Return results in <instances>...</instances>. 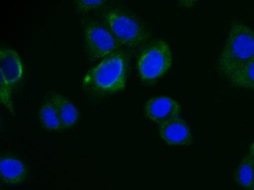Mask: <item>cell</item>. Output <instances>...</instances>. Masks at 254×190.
Masks as SVG:
<instances>
[{
  "label": "cell",
  "mask_w": 254,
  "mask_h": 190,
  "mask_svg": "<svg viewBox=\"0 0 254 190\" xmlns=\"http://www.w3.org/2000/svg\"><path fill=\"white\" fill-rule=\"evenodd\" d=\"M129 55L119 48L90 69L83 80L85 88L98 95L112 94L124 90L128 69Z\"/></svg>",
  "instance_id": "6da1fadb"
},
{
  "label": "cell",
  "mask_w": 254,
  "mask_h": 190,
  "mask_svg": "<svg viewBox=\"0 0 254 190\" xmlns=\"http://www.w3.org/2000/svg\"><path fill=\"white\" fill-rule=\"evenodd\" d=\"M254 57V31L233 21L218 59L219 68L228 79Z\"/></svg>",
  "instance_id": "7a4b0ae2"
},
{
  "label": "cell",
  "mask_w": 254,
  "mask_h": 190,
  "mask_svg": "<svg viewBox=\"0 0 254 190\" xmlns=\"http://www.w3.org/2000/svg\"><path fill=\"white\" fill-rule=\"evenodd\" d=\"M101 18L122 45L135 48L145 43L150 38L144 24L130 12L119 8L107 9L102 13Z\"/></svg>",
  "instance_id": "3957f363"
},
{
  "label": "cell",
  "mask_w": 254,
  "mask_h": 190,
  "mask_svg": "<svg viewBox=\"0 0 254 190\" xmlns=\"http://www.w3.org/2000/svg\"><path fill=\"white\" fill-rule=\"evenodd\" d=\"M171 63L168 45L163 40L155 39L142 46L138 55L137 67L141 80L153 84L167 72Z\"/></svg>",
  "instance_id": "277c9868"
},
{
  "label": "cell",
  "mask_w": 254,
  "mask_h": 190,
  "mask_svg": "<svg viewBox=\"0 0 254 190\" xmlns=\"http://www.w3.org/2000/svg\"><path fill=\"white\" fill-rule=\"evenodd\" d=\"M81 24L86 51L91 60L105 57L122 45L102 20L87 16L82 18Z\"/></svg>",
  "instance_id": "5b68a950"
},
{
  "label": "cell",
  "mask_w": 254,
  "mask_h": 190,
  "mask_svg": "<svg viewBox=\"0 0 254 190\" xmlns=\"http://www.w3.org/2000/svg\"><path fill=\"white\" fill-rule=\"evenodd\" d=\"M181 110L177 101L165 95L149 98L144 106L145 116L158 125L179 117Z\"/></svg>",
  "instance_id": "8992f818"
},
{
  "label": "cell",
  "mask_w": 254,
  "mask_h": 190,
  "mask_svg": "<svg viewBox=\"0 0 254 190\" xmlns=\"http://www.w3.org/2000/svg\"><path fill=\"white\" fill-rule=\"evenodd\" d=\"M158 131L160 137L170 145H189L193 142L189 125L179 117L158 125Z\"/></svg>",
  "instance_id": "52a82bcc"
},
{
  "label": "cell",
  "mask_w": 254,
  "mask_h": 190,
  "mask_svg": "<svg viewBox=\"0 0 254 190\" xmlns=\"http://www.w3.org/2000/svg\"><path fill=\"white\" fill-rule=\"evenodd\" d=\"M23 74V65L14 49L1 46L0 48V75L11 86L17 83Z\"/></svg>",
  "instance_id": "ba28073f"
},
{
  "label": "cell",
  "mask_w": 254,
  "mask_h": 190,
  "mask_svg": "<svg viewBox=\"0 0 254 190\" xmlns=\"http://www.w3.org/2000/svg\"><path fill=\"white\" fill-rule=\"evenodd\" d=\"M28 175L27 166L21 160L12 155H1L0 176L3 183L11 185L19 184L26 180Z\"/></svg>",
  "instance_id": "9c48e42d"
},
{
  "label": "cell",
  "mask_w": 254,
  "mask_h": 190,
  "mask_svg": "<svg viewBox=\"0 0 254 190\" xmlns=\"http://www.w3.org/2000/svg\"><path fill=\"white\" fill-rule=\"evenodd\" d=\"M48 98L56 108L64 130L73 127L78 121L79 111L67 97L60 93L51 92Z\"/></svg>",
  "instance_id": "30bf717a"
},
{
  "label": "cell",
  "mask_w": 254,
  "mask_h": 190,
  "mask_svg": "<svg viewBox=\"0 0 254 190\" xmlns=\"http://www.w3.org/2000/svg\"><path fill=\"white\" fill-rule=\"evenodd\" d=\"M38 118L43 128L49 131L64 130L55 106L50 99H45L38 111Z\"/></svg>",
  "instance_id": "8fae6325"
},
{
  "label": "cell",
  "mask_w": 254,
  "mask_h": 190,
  "mask_svg": "<svg viewBox=\"0 0 254 190\" xmlns=\"http://www.w3.org/2000/svg\"><path fill=\"white\" fill-rule=\"evenodd\" d=\"M253 156L248 154L241 160L234 172L235 181L247 190H251L254 176Z\"/></svg>",
  "instance_id": "7c38bea8"
},
{
  "label": "cell",
  "mask_w": 254,
  "mask_h": 190,
  "mask_svg": "<svg viewBox=\"0 0 254 190\" xmlns=\"http://www.w3.org/2000/svg\"><path fill=\"white\" fill-rule=\"evenodd\" d=\"M228 79L235 87L254 89V57Z\"/></svg>",
  "instance_id": "4fadbf2b"
},
{
  "label": "cell",
  "mask_w": 254,
  "mask_h": 190,
  "mask_svg": "<svg viewBox=\"0 0 254 190\" xmlns=\"http://www.w3.org/2000/svg\"><path fill=\"white\" fill-rule=\"evenodd\" d=\"M0 102L4 105L9 111L15 115L13 103L12 98V87L7 84L0 77Z\"/></svg>",
  "instance_id": "5bb4252c"
},
{
  "label": "cell",
  "mask_w": 254,
  "mask_h": 190,
  "mask_svg": "<svg viewBox=\"0 0 254 190\" xmlns=\"http://www.w3.org/2000/svg\"><path fill=\"white\" fill-rule=\"evenodd\" d=\"M106 1L105 0H76L74 2L77 10L84 12L99 7Z\"/></svg>",
  "instance_id": "9a60e30c"
},
{
  "label": "cell",
  "mask_w": 254,
  "mask_h": 190,
  "mask_svg": "<svg viewBox=\"0 0 254 190\" xmlns=\"http://www.w3.org/2000/svg\"><path fill=\"white\" fill-rule=\"evenodd\" d=\"M196 2V0H180V4L185 7H190L193 3Z\"/></svg>",
  "instance_id": "2e32d148"
},
{
  "label": "cell",
  "mask_w": 254,
  "mask_h": 190,
  "mask_svg": "<svg viewBox=\"0 0 254 190\" xmlns=\"http://www.w3.org/2000/svg\"><path fill=\"white\" fill-rule=\"evenodd\" d=\"M250 154L254 156V142L251 144L249 147Z\"/></svg>",
  "instance_id": "e0dca14e"
},
{
  "label": "cell",
  "mask_w": 254,
  "mask_h": 190,
  "mask_svg": "<svg viewBox=\"0 0 254 190\" xmlns=\"http://www.w3.org/2000/svg\"><path fill=\"white\" fill-rule=\"evenodd\" d=\"M251 190H254V178H253V182H252V184Z\"/></svg>",
  "instance_id": "ac0fdd59"
},
{
  "label": "cell",
  "mask_w": 254,
  "mask_h": 190,
  "mask_svg": "<svg viewBox=\"0 0 254 190\" xmlns=\"http://www.w3.org/2000/svg\"><path fill=\"white\" fill-rule=\"evenodd\" d=\"M253 162H254V156H253Z\"/></svg>",
  "instance_id": "d6986e66"
}]
</instances>
